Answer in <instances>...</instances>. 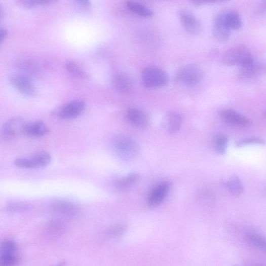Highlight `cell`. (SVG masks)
<instances>
[{
	"label": "cell",
	"instance_id": "25",
	"mask_svg": "<svg viewBox=\"0 0 266 266\" xmlns=\"http://www.w3.org/2000/svg\"><path fill=\"white\" fill-rule=\"evenodd\" d=\"M229 144L228 137L222 134H216L213 139V146L215 152L223 155L226 152Z\"/></svg>",
	"mask_w": 266,
	"mask_h": 266
},
{
	"label": "cell",
	"instance_id": "27",
	"mask_svg": "<svg viewBox=\"0 0 266 266\" xmlns=\"http://www.w3.org/2000/svg\"><path fill=\"white\" fill-rule=\"evenodd\" d=\"M257 70L258 67L255 61L247 66L240 67V77L244 79L252 78L257 73Z\"/></svg>",
	"mask_w": 266,
	"mask_h": 266
},
{
	"label": "cell",
	"instance_id": "21",
	"mask_svg": "<svg viewBox=\"0 0 266 266\" xmlns=\"http://www.w3.org/2000/svg\"><path fill=\"white\" fill-rule=\"evenodd\" d=\"M65 68L68 73L75 79L86 80L89 78L85 70L73 61H67L65 64Z\"/></svg>",
	"mask_w": 266,
	"mask_h": 266
},
{
	"label": "cell",
	"instance_id": "35",
	"mask_svg": "<svg viewBox=\"0 0 266 266\" xmlns=\"http://www.w3.org/2000/svg\"><path fill=\"white\" fill-rule=\"evenodd\" d=\"M264 117L266 118V111L264 112Z\"/></svg>",
	"mask_w": 266,
	"mask_h": 266
},
{
	"label": "cell",
	"instance_id": "3",
	"mask_svg": "<svg viewBox=\"0 0 266 266\" xmlns=\"http://www.w3.org/2000/svg\"><path fill=\"white\" fill-rule=\"evenodd\" d=\"M142 80L144 85L149 88L165 86L168 83V76L161 69L155 66H148L142 72Z\"/></svg>",
	"mask_w": 266,
	"mask_h": 266
},
{
	"label": "cell",
	"instance_id": "26",
	"mask_svg": "<svg viewBox=\"0 0 266 266\" xmlns=\"http://www.w3.org/2000/svg\"><path fill=\"white\" fill-rule=\"evenodd\" d=\"M127 6L131 11L141 17L149 18L154 15L153 11L140 4L133 2H128Z\"/></svg>",
	"mask_w": 266,
	"mask_h": 266
},
{
	"label": "cell",
	"instance_id": "6",
	"mask_svg": "<svg viewBox=\"0 0 266 266\" xmlns=\"http://www.w3.org/2000/svg\"><path fill=\"white\" fill-rule=\"evenodd\" d=\"M17 245L13 240L4 241L0 252V264L4 266H12L20 262V257L17 254Z\"/></svg>",
	"mask_w": 266,
	"mask_h": 266
},
{
	"label": "cell",
	"instance_id": "17",
	"mask_svg": "<svg viewBox=\"0 0 266 266\" xmlns=\"http://www.w3.org/2000/svg\"><path fill=\"white\" fill-rule=\"evenodd\" d=\"M126 118L131 124L136 127L144 128L148 123L147 115L141 110L136 108H130L126 113Z\"/></svg>",
	"mask_w": 266,
	"mask_h": 266
},
{
	"label": "cell",
	"instance_id": "28",
	"mask_svg": "<svg viewBox=\"0 0 266 266\" xmlns=\"http://www.w3.org/2000/svg\"><path fill=\"white\" fill-rule=\"evenodd\" d=\"M138 175L136 173H131L128 176L117 180L116 186L118 188H127L132 185L138 179Z\"/></svg>",
	"mask_w": 266,
	"mask_h": 266
},
{
	"label": "cell",
	"instance_id": "18",
	"mask_svg": "<svg viewBox=\"0 0 266 266\" xmlns=\"http://www.w3.org/2000/svg\"><path fill=\"white\" fill-rule=\"evenodd\" d=\"M182 123V116L176 112L171 111L168 112L165 116L163 125L168 132L174 134L179 131Z\"/></svg>",
	"mask_w": 266,
	"mask_h": 266
},
{
	"label": "cell",
	"instance_id": "20",
	"mask_svg": "<svg viewBox=\"0 0 266 266\" xmlns=\"http://www.w3.org/2000/svg\"><path fill=\"white\" fill-rule=\"evenodd\" d=\"M225 23L231 30H239L242 26V22L239 13L234 11L223 12Z\"/></svg>",
	"mask_w": 266,
	"mask_h": 266
},
{
	"label": "cell",
	"instance_id": "29",
	"mask_svg": "<svg viewBox=\"0 0 266 266\" xmlns=\"http://www.w3.org/2000/svg\"><path fill=\"white\" fill-rule=\"evenodd\" d=\"M264 141L259 137L246 138L239 140L236 143L238 147L251 145H264Z\"/></svg>",
	"mask_w": 266,
	"mask_h": 266
},
{
	"label": "cell",
	"instance_id": "19",
	"mask_svg": "<svg viewBox=\"0 0 266 266\" xmlns=\"http://www.w3.org/2000/svg\"><path fill=\"white\" fill-rule=\"evenodd\" d=\"M224 186L233 196L238 197L244 192V186L240 178L236 175H233L224 182Z\"/></svg>",
	"mask_w": 266,
	"mask_h": 266
},
{
	"label": "cell",
	"instance_id": "11",
	"mask_svg": "<svg viewBox=\"0 0 266 266\" xmlns=\"http://www.w3.org/2000/svg\"><path fill=\"white\" fill-rule=\"evenodd\" d=\"M179 18L183 28L188 34L195 35L200 33L201 24L192 14L185 11H181Z\"/></svg>",
	"mask_w": 266,
	"mask_h": 266
},
{
	"label": "cell",
	"instance_id": "30",
	"mask_svg": "<svg viewBox=\"0 0 266 266\" xmlns=\"http://www.w3.org/2000/svg\"><path fill=\"white\" fill-rule=\"evenodd\" d=\"M29 207L26 204L18 202H12L8 204L7 209L12 212H17L28 209Z\"/></svg>",
	"mask_w": 266,
	"mask_h": 266
},
{
	"label": "cell",
	"instance_id": "10",
	"mask_svg": "<svg viewBox=\"0 0 266 266\" xmlns=\"http://www.w3.org/2000/svg\"><path fill=\"white\" fill-rule=\"evenodd\" d=\"M50 130L43 121H36L27 123L23 127L22 134L32 138H39L47 135Z\"/></svg>",
	"mask_w": 266,
	"mask_h": 266
},
{
	"label": "cell",
	"instance_id": "15",
	"mask_svg": "<svg viewBox=\"0 0 266 266\" xmlns=\"http://www.w3.org/2000/svg\"><path fill=\"white\" fill-rule=\"evenodd\" d=\"M24 123L21 119L13 118L8 120L4 125L3 134L8 139L14 138L19 133H22Z\"/></svg>",
	"mask_w": 266,
	"mask_h": 266
},
{
	"label": "cell",
	"instance_id": "5",
	"mask_svg": "<svg viewBox=\"0 0 266 266\" xmlns=\"http://www.w3.org/2000/svg\"><path fill=\"white\" fill-rule=\"evenodd\" d=\"M11 85L19 93L28 97L36 96V89L31 79L26 75L14 74L9 79Z\"/></svg>",
	"mask_w": 266,
	"mask_h": 266
},
{
	"label": "cell",
	"instance_id": "14",
	"mask_svg": "<svg viewBox=\"0 0 266 266\" xmlns=\"http://www.w3.org/2000/svg\"><path fill=\"white\" fill-rule=\"evenodd\" d=\"M112 84L118 92L127 93L130 92L134 86L132 78L126 73H118L112 79Z\"/></svg>",
	"mask_w": 266,
	"mask_h": 266
},
{
	"label": "cell",
	"instance_id": "9",
	"mask_svg": "<svg viewBox=\"0 0 266 266\" xmlns=\"http://www.w3.org/2000/svg\"><path fill=\"white\" fill-rule=\"evenodd\" d=\"M220 117L226 124L240 127H247L252 124L251 120L238 112L231 109L221 111Z\"/></svg>",
	"mask_w": 266,
	"mask_h": 266
},
{
	"label": "cell",
	"instance_id": "7",
	"mask_svg": "<svg viewBox=\"0 0 266 266\" xmlns=\"http://www.w3.org/2000/svg\"><path fill=\"white\" fill-rule=\"evenodd\" d=\"M86 108L85 101L75 100L60 108L57 112V116L59 118L63 120L74 119L83 114Z\"/></svg>",
	"mask_w": 266,
	"mask_h": 266
},
{
	"label": "cell",
	"instance_id": "4",
	"mask_svg": "<svg viewBox=\"0 0 266 266\" xmlns=\"http://www.w3.org/2000/svg\"><path fill=\"white\" fill-rule=\"evenodd\" d=\"M51 161V156L49 153L40 151L30 157L18 158L15 160L14 163L20 168L33 169L47 167Z\"/></svg>",
	"mask_w": 266,
	"mask_h": 266
},
{
	"label": "cell",
	"instance_id": "2",
	"mask_svg": "<svg viewBox=\"0 0 266 266\" xmlns=\"http://www.w3.org/2000/svg\"><path fill=\"white\" fill-rule=\"evenodd\" d=\"M112 146L117 155L126 160L135 158L139 151L135 141L124 135L115 137L112 140Z\"/></svg>",
	"mask_w": 266,
	"mask_h": 266
},
{
	"label": "cell",
	"instance_id": "32",
	"mask_svg": "<svg viewBox=\"0 0 266 266\" xmlns=\"http://www.w3.org/2000/svg\"><path fill=\"white\" fill-rule=\"evenodd\" d=\"M124 230H125V229L124 227L117 226V227H115L110 229L108 233L111 236H116L120 235L122 233H124Z\"/></svg>",
	"mask_w": 266,
	"mask_h": 266
},
{
	"label": "cell",
	"instance_id": "8",
	"mask_svg": "<svg viewBox=\"0 0 266 266\" xmlns=\"http://www.w3.org/2000/svg\"><path fill=\"white\" fill-rule=\"evenodd\" d=\"M202 78L200 69L195 65H188L182 68L178 73L177 80L187 86H193L199 83Z\"/></svg>",
	"mask_w": 266,
	"mask_h": 266
},
{
	"label": "cell",
	"instance_id": "31",
	"mask_svg": "<svg viewBox=\"0 0 266 266\" xmlns=\"http://www.w3.org/2000/svg\"><path fill=\"white\" fill-rule=\"evenodd\" d=\"M193 4L201 6L205 4H214L219 2L227 1V0H190Z\"/></svg>",
	"mask_w": 266,
	"mask_h": 266
},
{
	"label": "cell",
	"instance_id": "12",
	"mask_svg": "<svg viewBox=\"0 0 266 266\" xmlns=\"http://www.w3.org/2000/svg\"><path fill=\"white\" fill-rule=\"evenodd\" d=\"M170 187V183L168 181L160 183L149 195L148 201L149 206L151 207L159 206L167 196Z\"/></svg>",
	"mask_w": 266,
	"mask_h": 266
},
{
	"label": "cell",
	"instance_id": "23",
	"mask_svg": "<svg viewBox=\"0 0 266 266\" xmlns=\"http://www.w3.org/2000/svg\"><path fill=\"white\" fill-rule=\"evenodd\" d=\"M65 224L59 220L50 221L46 227L47 233L51 236H59L66 231Z\"/></svg>",
	"mask_w": 266,
	"mask_h": 266
},
{
	"label": "cell",
	"instance_id": "13",
	"mask_svg": "<svg viewBox=\"0 0 266 266\" xmlns=\"http://www.w3.org/2000/svg\"><path fill=\"white\" fill-rule=\"evenodd\" d=\"M231 29L225 23L223 12L219 14L215 18L213 26V33L219 42L227 41L231 35Z\"/></svg>",
	"mask_w": 266,
	"mask_h": 266
},
{
	"label": "cell",
	"instance_id": "22",
	"mask_svg": "<svg viewBox=\"0 0 266 266\" xmlns=\"http://www.w3.org/2000/svg\"><path fill=\"white\" fill-rule=\"evenodd\" d=\"M247 240L255 249L266 254V238L257 233L247 235Z\"/></svg>",
	"mask_w": 266,
	"mask_h": 266
},
{
	"label": "cell",
	"instance_id": "16",
	"mask_svg": "<svg viewBox=\"0 0 266 266\" xmlns=\"http://www.w3.org/2000/svg\"><path fill=\"white\" fill-rule=\"evenodd\" d=\"M52 207L55 212L67 216L75 215L79 212V208L75 203L65 200L54 201Z\"/></svg>",
	"mask_w": 266,
	"mask_h": 266
},
{
	"label": "cell",
	"instance_id": "33",
	"mask_svg": "<svg viewBox=\"0 0 266 266\" xmlns=\"http://www.w3.org/2000/svg\"><path fill=\"white\" fill-rule=\"evenodd\" d=\"M75 3L81 8L88 9L91 6L90 0H75Z\"/></svg>",
	"mask_w": 266,
	"mask_h": 266
},
{
	"label": "cell",
	"instance_id": "1",
	"mask_svg": "<svg viewBox=\"0 0 266 266\" xmlns=\"http://www.w3.org/2000/svg\"><path fill=\"white\" fill-rule=\"evenodd\" d=\"M222 61L227 66L243 67L254 62V59L249 51L245 47L238 46L233 48L225 52Z\"/></svg>",
	"mask_w": 266,
	"mask_h": 266
},
{
	"label": "cell",
	"instance_id": "34",
	"mask_svg": "<svg viewBox=\"0 0 266 266\" xmlns=\"http://www.w3.org/2000/svg\"><path fill=\"white\" fill-rule=\"evenodd\" d=\"M8 35L7 30L6 29H2L0 31V42L1 43H3Z\"/></svg>",
	"mask_w": 266,
	"mask_h": 266
},
{
	"label": "cell",
	"instance_id": "24",
	"mask_svg": "<svg viewBox=\"0 0 266 266\" xmlns=\"http://www.w3.org/2000/svg\"><path fill=\"white\" fill-rule=\"evenodd\" d=\"M59 0H16V3L24 8L33 9L39 6H46L59 2Z\"/></svg>",
	"mask_w": 266,
	"mask_h": 266
}]
</instances>
